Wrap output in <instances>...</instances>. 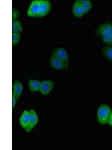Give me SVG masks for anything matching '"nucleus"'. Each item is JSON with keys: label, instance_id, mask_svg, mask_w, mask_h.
<instances>
[{"label": "nucleus", "instance_id": "f257e3e1", "mask_svg": "<svg viewBox=\"0 0 112 150\" xmlns=\"http://www.w3.org/2000/svg\"><path fill=\"white\" fill-rule=\"evenodd\" d=\"M111 109L108 104H101L97 110V120L100 125L108 124Z\"/></svg>", "mask_w": 112, "mask_h": 150}, {"label": "nucleus", "instance_id": "f03ea898", "mask_svg": "<svg viewBox=\"0 0 112 150\" xmlns=\"http://www.w3.org/2000/svg\"><path fill=\"white\" fill-rule=\"evenodd\" d=\"M111 33L112 23L111 21H106V22L100 24L97 29V35L101 38Z\"/></svg>", "mask_w": 112, "mask_h": 150}, {"label": "nucleus", "instance_id": "7ed1b4c3", "mask_svg": "<svg viewBox=\"0 0 112 150\" xmlns=\"http://www.w3.org/2000/svg\"><path fill=\"white\" fill-rule=\"evenodd\" d=\"M50 65H51L52 68L55 69V70L59 71L67 70L68 68H69V64L66 63L65 62L62 61V60L58 59V58L55 57L52 55L50 58Z\"/></svg>", "mask_w": 112, "mask_h": 150}, {"label": "nucleus", "instance_id": "20e7f679", "mask_svg": "<svg viewBox=\"0 0 112 150\" xmlns=\"http://www.w3.org/2000/svg\"><path fill=\"white\" fill-rule=\"evenodd\" d=\"M52 55L56 57V58H58V59L62 60V61L65 62L66 63L69 64V56H68L66 50L64 49V48L55 47L53 50Z\"/></svg>", "mask_w": 112, "mask_h": 150}, {"label": "nucleus", "instance_id": "39448f33", "mask_svg": "<svg viewBox=\"0 0 112 150\" xmlns=\"http://www.w3.org/2000/svg\"><path fill=\"white\" fill-rule=\"evenodd\" d=\"M51 3H50L49 0H41L39 12H38L37 17H43L45 16L48 15L50 11H51Z\"/></svg>", "mask_w": 112, "mask_h": 150}, {"label": "nucleus", "instance_id": "423d86ee", "mask_svg": "<svg viewBox=\"0 0 112 150\" xmlns=\"http://www.w3.org/2000/svg\"><path fill=\"white\" fill-rule=\"evenodd\" d=\"M54 87V82L50 80H45L41 82L40 91L43 96H48Z\"/></svg>", "mask_w": 112, "mask_h": 150}, {"label": "nucleus", "instance_id": "0eeeda50", "mask_svg": "<svg viewBox=\"0 0 112 150\" xmlns=\"http://www.w3.org/2000/svg\"><path fill=\"white\" fill-rule=\"evenodd\" d=\"M40 3H41V0H34L32 2L27 11V15L29 17H37L38 12H39Z\"/></svg>", "mask_w": 112, "mask_h": 150}, {"label": "nucleus", "instance_id": "6e6552de", "mask_svg": "<svg viewBox=\"0 0 112 150\" xmlns=\"http://www.w3.org/2000/svg\"><path fill=\"white\" fill-rule=\"evenodd\" d=\"M29 123H30V113H29V111L24 110L22 114H21L20 118V126L27 131L28 129H29Z\"/></svg>", "mask_w": 112, "mask_h": 150}, {"label": "nucleus", "instance_id": "1a4fd4ad", "mask_svg": "<svg viewBox=\"0 0 112 150\" xmlns=\"http://www.w3.org/2000/svg\"><path fill=\"white\" fill-rule=\"evenodd\" d=\"M73 14L74 17H82L85 15L84 10L82 8V6L81 5L80 0H77L74 2L73 5Z\"/></svg>", "mask_w": 112, "mask_h": 150}, {"label": "nucleus", "instance_id": "9d476101", "mask_svg": "<svg viewBox=\"0 0 112 150\" xmlns=\"http://www.w3.org/2000/svg\"><path fill=\"white\" fill-rule=\"evenodd\" d=\"M23 90V86L19 80H14L12 85V94H14L17 98H20Z\"/></svg>", "mask_w": 112, "mask_h": 150}, {"label": "nucleus", "instance_id": "9b49d317", "mask_svg": "<svg viewBox=\"0 0 112 150\" xmlns=\"http://www.w3.org/2000/svg\"><path fill=\"white\" fill-rule=\"evenodd\" d=\"M29 113H30V123H29V127L27 132H30L37 125V122H38V116H37L36 111L34 110H30Z\"/></svg>", "mask_w": 112, "mask_h": 150}, {"label": "nucleus", "instance_id": "f8f14e48", "mask_svg": "<svg viewBox=\"0 0 112 150\" xmlns=\"http://www.w3.org/2000/svg\"><path fill=\"white\" fill-rule=\"evenodd\" d=\"M41 82L38 80H34V79H31L29 80V89L32 92H38L40 91L41 88Z\"/></svg>", "mask_w": 112, "mask_h": 150}, {"label": "nucleus", "instance_id": "ddd939ff", "mask_svg": "<svg viewBox=\"0 0 112 150\" xmlns=\"http://www.w3.org/2000/svg\"><path fill=\"white\" fill-rule=\"evenodd\" d=\"M12 32L18 34H21L22 32V25L18 20L12 21Z\"/></svg>", "mask_w": 112, "mask_h": 150}, {"label": "nucleus", "instance_id": "4468645a", "mask_svg": "<svg viewBox=\"0 0 112 150\" xmlns=\"http://www.w3.org/2000/svg\"><path fill=\"white\" fill-rule=\"evenodd\" d=\"M80 2H81L85 14H88V12L91 11L92 8H93L91 1H90V0H80Z\"/></svg>", "mask_w": 112, "mask_h": 150}, {"label": "nucleus", "instance_id": "2eb2a0df", "mask_svg": "<svg viewBox=\"0 0 112 150\" xmlns=\"http://www.w3.org/2000/svg\"><path fill=\"white\" fill-rule=\"evenodd\" d=\"M102 52L106 59L112 62V46L107 45V46L104 47L102 50Z\"/></svg>", "mask_w": 112, "mask_h": 150}, {"label": "nucleus", "instance_id": "dca6fc26", "mask_svg": "<svg viewBox=\"0 0 112 150\" xmlns=\"http://www.w3.org/2000/svg\"><path fill=\"white\" fill-rule=\"evenodd\" d=\"M21 38V34H18V33H12V45L13 46H17L18 45V43L20 42Z\"/></svg>", "mask_w": 112, "mask_h": 150}, {"label": "nucleus", "instance_id": "f3484780", "mask_svg": "<svg viewBox=\"0 0 112 150\" xmlns=\"http://www.w3.org/2000/svg\"><path fill=\"white\" fill-rule=\"evenodd\" d=\"M102 40L105 45H108V46H112V33L107 35L105 37L102 38Z\"/></svg>", "mask_w": 112, "mask_h": 150}, {"label": "nucleus", "instance_id": "a211bd4d", "mask_svg": "<svg viewBox=\"0 0 112 150\" xmlns=\"http://www.w3.org/2000/svg\"><path fill=\"white\" fill-rule=\"evenodd\" d=\"M20 11L17 9L14 8L12 9V20L13 21L17 20V18L20 17Z\"/></svg>", "mask_w": 112, "mask_h": 150}, {"label": "nucleus", "instance_id": "6ab92c4d", "mask_svg": "<svg viewBox=\"0 0 112 150\" xmlns=\"http://www.w3.org/2000/svg\"><path fill=\"white\" fill-rule=\"evenodd\" d=\"M17 100H18V98L14 95V94H12V108L14 109L15 108L16 104L17 103Z\"/></svg>", "mask_w": 112, "mask_h": 150}, {"label": "nucleus", "instance_id": "aec40b11", "mask_svg": "<svg viewBox=\"0 0 112 150\" xmlns=\"http://www.w3.org/2000/svg\"><path fill=\"white\" fill-rule=\"evenodd\" d=\"M108 124L110 126L112 127V110L111 112L110 116H109V120H108Z\"/></svg>", "mask_w": 112, "mask_h": 150}]
</instances>
